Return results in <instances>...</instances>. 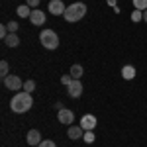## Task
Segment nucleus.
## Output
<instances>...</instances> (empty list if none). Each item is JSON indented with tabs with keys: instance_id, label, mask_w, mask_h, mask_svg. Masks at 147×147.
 <instances>
[{
	"instance_id": "nucleus-10",
	"label": "nucleus",
	"mask_w": 147,
	"mask_h": 147,
	"mask_svg": "<svg viewBox=\"0 0 147 147\" xmlns=\"http://www.w3.org/2000/svg\"><path fill=\"white\" fill-rule=\"evenodd\" d=\"M47 20V16L43 14L41 10H32V16H30V22L34 24V26H43Z\"/></svg>"
},
{
	"instance_id": "nucleus-24",
	"label": "nucleus",
	"mask_w": 147,
	"mask_h": 147,
	"mask_svg": "<svg viewBox=\"0 0 147 147\" xmlns=\"http://www.w3.org/2000/svg\"><path fill=\"white\" fill-rule=\"evenodd\" d=\"M26 4H28L30 8H35V6L39 4V0H26Z\"/></svg>"
},
{
	"instance_id": "nucleus-15",
	"label": "nucleus",
	"mask_w": 147,
	"mask_h": 147,
	"mask_svg": "<svg viewBox=\"0 0 147 147\" xmlns=\"http://www.w3.org/2000/svg\"><path fill=\"white\" fill-rule=\"evenodd\" d=\"M71 77L80 80V77H82V65H73L71 67Z\"/></svg>"
},
{
	"instance_id": "nucleus-13",
	"label": "nucleus",
	"mask_w": 147,
	"mask_h": 147,
	"mask_svg": "<svg viewBox=\"0 0 147 147\" xmlns=\"http://www.w3.org/2000/svg\"><path fill=\"white\" fill-rule=\"evenodd\" d=\"M4 43H6L8 47H18L20 45V37H18L16 34H8V37L4 39Z\"/></svg>"
},
{
	"instance_id": "nucleus-16",
	"label": "nucleus",
	"mask_w": 147,
	"mask_h": 147,
	"mask_svg": "<svg viewBox=\"0 0 147 147\" xmlns=\"http://www.w3.org/2000/svg\"><path fill=\"white\" fill-rule=\"evenodd\" d=\"M24 90H26V92H32V90H35V80H32V79L24 80Z\"/></svg>"
},
{
	"instance_id": "nucleus-3",
	"label": "nucleus",
	"mask_w": 147,
	"mask_h": 147,
	"mask_svg": "<svg viewBox=\"0 0 147 147\" xmlns=\"http://www.w3.org/2000/svg\"><path fill=\"white\" fill-rule=\"evenodd\" d=\"M39 41L43 43L45 49H57L59 47V35L53 32V30H43L39 34Z\"/></svg>"
},
{
	"instance_id": "nucleus-20",
	"label": "nucleus",
	"mask_w": 147,
	"mask_h": 147,
	"mask_svg": "<svg viewBox=\"0 0 147 147\" xmlns=\"http://www.w3.org/2000/svg\"><path fill=\"white\" fill-rule=\"evenodd\" d=\"M82 139H84V141H86V143H92V141H94V139H96V136H94V134H92V131H84V137H82Z\"/></svg>"
},
{
	"instance_id": "nucleus-26",
	"label": "nucleus",
	"mask_w": 147,
	"mask_h": 147,
	"mask_svg": "<svg viewBox=\"0 0 147 147\" xmlns=\"http://www.w3.org/2000/svg\"><path fill=\"white\" fill-rule=\"evenodd\" d=\"M143 20L147 22V10H143Z\"/></svg>"
},
{
	"instance_id": "nucleus-4",
	"label": "nucleus",
	"mask_w": 147,
	"mask_h": 147,
	"mask_svg": "<svg viewBox=\"0 0 147 147\" xmlns=\"http://www.w3.org/2000/svg\"><path fill=\"white\" fill-rule=\"evenodd\" d=\"M4 86H6L8 90H22L24 82L18 75H8V77H4Z\"/></svg>"
},
{
	"instance_id": "nucleus-11",
	"label": "nucleus",
	"mask_w": 147,
	"mask_h": 147,
	"mask_svg": "<svg viewBox=\"0 0 147 147\" xmlns=\"http://www.w3.org/2000/svg\"><path fill=\"white\" fill-rule=\"evenodd\" d=\"M67 136L71 137V139H80V137H84V129H82L80 125H69Z\"/></svg>"
},
{
	"instance_id": "nucleus-22",
	"label": "nucleus",
	"mask_w": 147,
	"mask_h": 147,
	"mask_svg": "<svg viewBox=\"0 0 147 147\" xmlns=\"http://www.w3.org/2000/svg\"><path fill=\"white\" fill-rule=\"evenodd\" d=\"M39 147H57V145H55V141H51V139H43L39 143Z\"/></svg>"
},
{
	"instance_id": "nucleus-19",
	"label": "nucleus",
	"mask_w": 147,
	"mask_h": 147,
	"mask_svg": "<svg viewBox=\"0 0 147 147\" xmlns=\"http://www.w3.org/2000/svg\"><path fill=\"white\" fill-rule=\"evenodd\" d=\"M6 28H8V32H10V34H16L20 26H18L16 22H8V24H6Z\"/></svg>"
},
{
	"instance_id": "nucleus-14",
	"label": "nucleus",
	"mask_w": 147,
	"mask_h": 147,
	"mask_svg": "<svg viewBox=\"0 0 147 147\" xmlns=\"http://www.w3.org/2000/svg\"><path fill=\"white\" fill-rule=\"evenodd\" d=\"M16 14H18L20 18H28V16H32V10H30V6H28V4H22V6H18V8H16Z\"/></svg>"
},
{
	"instance_id": "nucleus-17",
	"label": "nucleus",
	"mask_w": 147,
	"mask_h": 147,
	"mask_svg": "<svg viewBox=\"0 0 147 147\" xmlns=\"http://www.w3.org/2000/svg\"><path fill=\"white\" fill-rule=\"evenodd\" d=\"M134 2V6H136V10H147V0H131Z\"/></svg>"
},
{
	"instance_id": "nucleus-21",
	"label": "nucleus",
	"mask_w": 147,
	"mask_h": 147,
	"mask_svg": "<svg viewBox=\"0 0 147 147\" xmlns=\"http://www.w3.org/2000/svg\"><path fill=\"white\" fill-rule=\"evenodd\" d=\"M0 73H2V77H8V63L6 61L0 63Z\"/></svg>"
},
{
	"instance_id": "nucleus-18",
	"label": "nucleus",
	"mask_w": 147,
	"mask_h": 147,
	"mask_svg": "<svg viewBox=\"0 0 147 147\" xmlns=\"http://www.w3.org/2000/svg\"><path fill=\"white\" fill-rule=\"evenodd\" d=\"M141 20H143V12L141 10H136L131 14V22H141Z\"/></svg>"
},
{
	"instance_id": "nucleus-27",
	"label": "nucleus",
	"mask_w": 147,
	"mask_h": 147,
	"mask_svg": "<svg viewBox=\"0 0 147 147\" xmlns=\"http://www.w3.org/2000/svg\"><path fill=\"white\" fill-rule=\"evenodd\" d=\"M35 147H39V145H35Z\"/></svg>"
},
{
	"instance_id": "nucleus-25",
	"label": "nucleus",
	"mask_w": 147,
	"mask_h": 147,
	"mask_svg": "<svg viewBox=\"0 0 147 147\" xmlns=\"http://www.w3.org/2000/svg\"><path fill=\"white\" fill-rule=\"evenodd\" d=\"M116 2H118V0H108V6H112V8H116Z\"/></svg>"
},
{
	"instance_id": "nucleus-2",
	"label": "nucleus",
	"mask_w": 147,
	"mask_h": 147,
	"mask_svg": "<svg viewBox=\"0 0 147 147\" xmlns=\"http://www.w3.org/2000/svg\"><path fill=\"white\" fill-rule=\"evenodd\" d=\"M84 14H86V4H84V2H75V4L67 6L63 18H65L67 22H79V20L84 18Z\"/></svg>"
},
{
	"instance_id": "nucleus-23",
	"label": "nucleus",
	"mask_w": 147,
	"mask_h": 147,
	"mask_svg": "<svg viewBox=\"0 0 147 147\" xmlns=\"http://www.w3.org/2000/svg\"><path fill=\"white\" fill-rule=\"evenodd\" d=\"M73 77H71V75H65V77H63V79H61V82H63V84H65V86H69V84H71V82H73Z\"/></svg>"
},
{
	"instance_id": "nucleus-9",
	"label": "nucleus",
	"mask_w": 147,
	"mask_h": 147,
	"mask_svg": "<svg viewBox=\"0 0 147 147\" xmlns=\"http://www.w3.org/2000/svg\"><path fill=\"white\" fill-rule=\"evenodd\" d=\"M26 139H28V145L30 147H35V145H39V143L43 141V139H41V134H39L37 129H30Z\"/></svg>"
},
{
	"instance_id": "nucleus-12",
	"label": "nucleus",
	"mask_w": 147,
	"mask_h": 147,
	"mask_svg": "<svg viewBox=\"0 0 147 147\" xmlns=\"http://www.w3.org/2000/svg\"><path fill=\"white\" fill-rule=\"evenodd\" d=\"M122 77H124L125 80H131L134 77H136V67H134V65H125V67H122Z\"/></svg>"
},
{
	"instance_id": "nucleus-7",
	"label": "nucleus",
	"mask_w": 147,
	"mask_h": 147,
	"mask_svg": "<svg viewBox=\"0 0 147 147\" xmlns=\"http://www.w3.org/2000/svg\"><path fill=\"white\" fill-rule=\"evenodd\" d=\"M96 118L92 116V114H86V116H82V120H80V127L84 129V131H92L94 127H96Z\"/></svg>"
},
{
	"instance_id": "nucleus-5",
	"label": "nucleus",
	"mask_w": 147,
	"mask_h": 147,
	"mask_svg": "<svg viewBox=\"0 0 147 147\" xmlns=\"http://www.w3.org/2000/svg\"><path fill=\"white\" fill-rule=\"evenodd\" d=\"M57 120H59V124H65V125H71L75 122V112H71L67 108H61L59 112H57Z\"/></svg>"
},
{
	"instance_id": "nucleus-6",
	"label": "nucleus",
	"mask_w": 147,
	"mask_h": 147,
	"mask_svg": "<svg viewBox=\"0 0 147 147\" xmlns=\"http://www.w3.org/2000/svg\"><path fill=\"white\" fill-rule=\"evenodd\" d=\"M67 92H69V96H71V98H79L80 94H82V82H80L79 79H75L67 86Z\"/></svg>"
},
{
	"instance_id": "nucleus-1",
	"label": "nucleus",
	"mask_w": 147,
	"mask_h": 147,
	"mask_svg": "<svg viewBox=\"0 0 147 147\" xmlns=\"http://www.w3.org/2000/svg\"><path fill=\"white\" fill-rule=\"evenodd\" d=\"M32 106H34V98H32V92H26V90L16 92V94L12 96V100H10V108H12V112H16V114H24V112H28V110H30Z\"/></svg>"
},
{
	"instance_id": "nucleus-8",
	"label": "nucleus",
	"mask_w": 147,
	"mask_h": 147,
	"mask_svg": "<svg viewBox=\"0 0 147 147\" xmlns=\"http://www.w3.org/2000/svg\"><path fill=\"white\" fill-rule=\"evenodd\" d=\"M65 10H67V6H65L61 0H51V2H49V12H51L53 16H63Z\"/></svg>"
}]
</instances>
